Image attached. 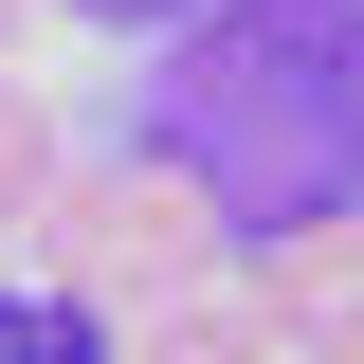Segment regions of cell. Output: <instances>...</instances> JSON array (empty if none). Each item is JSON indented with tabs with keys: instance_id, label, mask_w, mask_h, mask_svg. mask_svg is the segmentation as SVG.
I'll list each match as a JSON object with an SVG mask.
<instances>
[{
	"instance_id": "4",
	"label": "cell",
	"mask_w": 364,
	"mask_h": 364,
	"mask_svg": "<svg viewBox=\"0 0 364 364\" xmlns=\"http://www.w3.org/2000/svg\"><path fill=\"white\" fill-rule=\"evenodd\" d=\"M109 364H291V346L237 310V273H219V291H164V310H128V328H109Z\"/></svg>"
},
{
	"instance_id": "7",
	"label": "cell",
	"mask_w": 364,
	"mask_h": 364,
	"mask_svg": "<svg viewBox=\"0 0 364 364\" xmlns=\"http://www.w3.org/2000/svg\"><path fill=\"white\" fill-rule=\"evenodd\" d=\"M73 18H109V37H182L200 0H73Z\"/></svg>"
},
{
	"instance_id": "3",
	"label": "cell",
	"mask_w": 364,
	"mask_h": 364,
	"mask_svg": "<svg viewBox=\"0 0 364 364\" xmlns=\"http://www.w3.org/2000/svg\"><path fill=\"white\" fill-rule=\"evenodd\" d=\"M364 291V219H291V237H237V310L273 346H328V310Z\"/></svg>"
},
{
	"instance_id": "1",
	"label": "cell",
	"mask_w": 364,
	"mask_h": 364,
	"mask_svg": "<svg viewBox=\"0 0 364 364\" xmlns=\"http://www.w3.org/2000/svg\"><path fill=\"white\" fill-rule=\"evenodd\" d=\"M146 146L219 182L237 237L364 219V0H200L146 73Z\"/></svg>"
},
{
	"instance_id": "9",
	"label": "cell",
	"mask_w": 364,
	"mask_h": 364,
	"mask_svg": "<svg viewBox=\"0 0 364 364\" xmlns=\"http://www.w3.org/2000/svg\"><path fill=\"white\" fill-rule=\"evenodd\" d=\"M18 37H37V0H0V55H18Z\"/></svg>"
},
{
	"instance_id": "5",
	"label": "cell",
	"mask_w": 364,
	"mask_h": 364,
	"mask_svg": "<svg viewBox=\"0 0 364 364\" xmlns=\"http://www.w3.org/2000/svg\"><path fill=\"white\" fill-rule=\"evenodd\" d=\"M55 182H73V164H55V109L0 73V237H37V200H55Z\"/></svg>"
},
{
	"instance_id": "6",
	"label": "cell",
	"mask_w": 364,
	"mask_h": 364,
	"mask_svg": "<svg viewBox=\"0 0 364 364\" xmlns=\"http://www.w3.org/2000/svg\"><path fill=\"white\" fill-rule=\"evenodd\" d=\"M0 364H109V310H73V291H0Z\"/></svg>"
},
{
	"instance_id": "2",
	"label": "cell",
	"mask_w": 364,
	"mask_h": 364,
	"mask_svg": "<svg viewBox=\"0 0 364 364\" xmlns=\"http://www.w3.org/2000/svg\"><path fill=\"white\" fill-rule=\"evenodd\" d=\"M37 273L73 291V310H164V291H219L237 273V219H219V182L164 164V146H128V164H73L37 200Z\"/></svg>"
},
{
	"instance_id": "8",
	"label": "cell",
	"mask_w": 364,
	"mask_h": 364,
	"mask_svg": "<svg viewBox=\"0 0 364 364\" xmlns=\"http://www.w3.org/2000/svg\"><path fill=\"white\" fill-rule=\"evenodd\" d=\"M328 364H364V291H346V310H328Z\"/></svg>"
}]
</instances>
